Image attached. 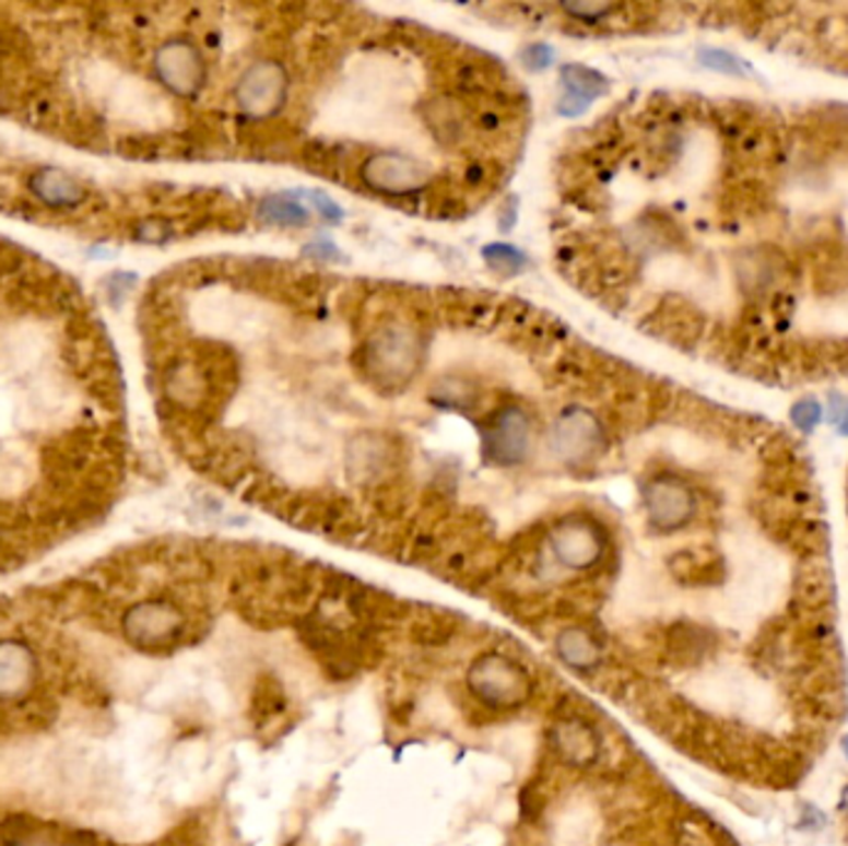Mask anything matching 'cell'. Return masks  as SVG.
I'll list each match as a JSON object with an SVG mask.
<instances>
[{"label":"cell","instance_id":"obj_24","mask_svg":"<svg viewBox=\"0 0 848 846\" xmlns=\"http://www.w3.org/2000/svg\"><path fill=\"white\" fill-rule=\"evenodd\" d=\"M541 812V797L533 787H527L521 792V814L527 816V820H537Z\"/></svg>","mask_w":848,"mask_h":846},{"label":"cell","instance_id":"obj_19","mask_svg":"<svg viewBox=\"0 0 848 846\" xmlns=\"http://www.w3.org/2000/svg\"><path fill=\"white\" fill-rule=\"evenodd\" d=\"M822 420H824V410L814 398L799 400L794 408H791V422H794L801 432H814Z\"/></svg>","mask_w":848,"mask_h":846},{"label":"cell","instance_id":"obj_29","mask_svg":"<svg viewBox=\"0 0 848 846\" xmlns=\"http://www.w3.org/2000/svg\"><path fill=\"white\" fill-rule=\"evenodd\" d=\"M844 752H846V757H848V738H846V742H844Z\"/></svg>","mask_w":848,"mask_h":846},{"label":"cell","instance_id":"obj_15","mask_svg":"<svg viewBox=\"0 0 848 846\" xmlns=\"http://www.w3.org/2000/svg\"><path fill=\"white\" fill-rule=\"evenodd\" d=\"M256 214L261 222L271 224V226H288V228H301L308 226V209L301 207L296 199L291 197H266L258 201Z\"/></svg>","mask_w":848,"mask_h":846},{"label":"cell","instance_id":"obj_12","mask_svg":"<svg viewBox=\"0 0 848 846\" xmlns=\"http://www.w3.org/2000/svg\"><path fill=\"white\" fill-rule=\"evenodd\" d=\"M38 675L33 650L25 643L0 641V697H21L33 688Z\"/></svg>","mask_w":848,"mask_h":846},{"label":"cell","instance_id":"obj_17","mask_svg":"<svg viewBox=\"0 0 848 846\" xmlns=\"http://www.w3.org/2000/svg\"><path fill=\"white\" fill-rule=\"evenodd\" d=\"M482 256L488 263V269L499 275H516L527 269V256L509 244H488L484 246Z\"/></svg>","mask_w":848,"mask_h":846},{"label":"cell","instance_id":"obj_3","mask_svg":"<svg viewBox=\"0 0 848 846\" xmlns=\"http://www.w3.org/2000/svg\"><path fill=\"white\" fill-rule=\"evenodd\" d=\"M234 97L238 109L251 119L279 115L288 97V72L279 60H256L236 82Z\"/></svg>","mask_w":848,"mask_h":846},{"label":"cell","instance_id":"obj_27","mask_svg":"<svg viewBox=\"0 0 848 846\" xmlns=\"http://www.w3.org/2000/svg\"><path fill=\"white\" fill-rule=\"evenodd\" d=\"M586 109H588V103H584V99H578V97L564 95L558 99V113L566 115V117H578V115H584Z\"/></svg>","mask_w":848,"mask_h":846},{"label":"cell","instance_id":"obj_21","mask_svg":"<svg viewBox=\"0 0 848 846\" xmlns=\"http://www.w3.org/2000/svg\"><path fill=\"white\" fill-rule=\"evenodd\" d=\"M521 60H523V68L531 70V72H541L551 68L553 62V48L546 43H531L523 48L521 52Z\"/></svg>","mask_w":848,"mask_h":846},{"label":"cell","instance_id":"obj_6","mask_svg":"<svg viewBox=\"0 0 848 846\" xmlns=\"http://www.w3.org/2000/svg\"><path fill=\"white\" fill-rule=\"evenodd\" d=\"M643 504L658 531H678L693 521L697 500L693 486L675 474H658L643 486Z\"/></svg>","mask_w":848,"mask_h":846},{"label":"cell","instance_id":"obj_28","mask_svg":"<svg viewBox=\"0 0 848 846\" xmlns=\"http://www.w3.org/2000/svg\"><path fill=\"white\" fill-rule=\"evenodd\" d=\"M841 807H844V812L848 814V787L844 789V797H841Z\"/></svg>","mask_w":848,"mask_h":846},{"label":"cell","instance_id":"obj_20","mask_svg":"<svg viewBox=\"0 0 848 846\" xmlns=\"http://www.w3.org/2000/svg\"><path fill=\"white\" fill-rule=\"evenodd\" d=\"M561 8H564V13H568L570 17H576V21H588V23L603 21V17H608V15L615 11V5H611V3H593V0H578V3H564Z\"/></svg>","mask_w":848,"mask_h":846},{"label":"cell","instance_id":"obj_9","mask_svg":"<svg viewBox=\"0 0 848 846\" xmlns=\"http://www.w3.org/2000/svg\"><path fill=\"white\" fill-rule=\"evenodd\" d=\"M361 179L377 195L385 197H408L417 195L429 179L427 167L420 160L404 156L400 152H382L367 156L361 167Z\"/></svg>","mask_w":848,"mask_h":846},{"label":"cell","instance_id":"obj_4","mask_svg":"<svg viewBox=\"0 0 848 846\" xmlns=\"http://www.w3.org/2000/svg\"><path fill=\"white\" fill-rule=\"evenodd\" d=\"M551 447L553 455L568 467L591 465L605 447L601 420L584 408H568L553 425Z\"/></svg>","mask_w":848,"mask_h":846},{"label":"cell","instance_id":"obj_25","mask_svg":"<svg viewBox=\"0 0 848 846\" xmlns=\"http://www.w3.org/2000/svg\"><path fill=\"white\" fill-rule=\"evenodd\" d=\"M167 234H169V228L160 222H144V224H140V228H137L140 242H162V238H167Z\"/></svg>","mask_w":848,"mask_h":846},{"label":"cell","instance_id":"obj_10","mask_svg":"<svg viewBox=\"0 0 848 846\" xmlns=\"http://www.w3.org/2000/svg\"><path fill=\"white\" fill-rule=\"evenodd\" d=\"M184 615L179 609H174L172 603L162 601H146L140 606H132L125 613L122 628L129 643H134L137 648L156 650L174 646L184 633Z\"/></svg>","mask_w":848,"mask_h":846},{"label":"cell","instance_id":"obj_1","mask_svg":"<svg viewBox=\"0 0 848 846\" xmlns=\"http://www.w3.org/2000/svg\"><path fill=\"white\" fill-rule=\"evenodd\" d=\"M422 353V338L410 326H382L365 343V375L385 390H398L420 371Z\"/></svg>","mask_w":848,"mask_h":846},{"label":"cell","instance_id":"obj_5","mask_svg":"<svg viewBox=\"0 0 848 846\" xmlns=\"http://www.w3.org/2000/svg\"><path fill=\"white\" fill-rule=\"evenodd\" d=\"M531 418L519 404H506L494 418H488L482 435V455L486 462L499 467H516L529 457Z\"/></svg>","mask_w":848,"mask_h":846},{"label":"cell","instance_id":"obj_18","mask_svg":"<svg viewBox=\"0 0 848 846\" xmlns=\"http://www.w3.org/2000/svg\"><path fill=\"white\" fill-rule=\"evenodd\" d=\"M699 62L705 68L722 72V75H732V78H744L746 68L742 66L740 58H734L732 52L720 50V48H703L699 50Z\"/></svg>","mask_w":848,"mask_h":846},{"label":"cell","instance_id":"obj_2","mask_svg":"<svg viewBox=\"0 0 848 846\" xmlns=\"http://www.w3.org/2000/svg\"><path fill=\"white\" fill-rule=\"evenodd\" d=\"M467 688L494 710H516L531 697V678L504 653H484L467 670Z\"/></svg>","mask_w":848,"mask_h":846},{"label":"cell","instance_id":"obj_11","mask_svg":"<svg viewBox=\"0 0 848 846\" xmlns=\"http://www.w3.org/2000/svg\"><path fill=\"white\" fill-rule=\"evenodd\" d=\"M551 750L570 767H591L601 757V738L584 717H564L549 732Z\"/></svg>","mask_w":848,"mask_h":846},{"label":"cell","instance_id":"obj_22","mask_svg":"<svg viewBox=\"0 0 848 846\" xmlns=\"http://www.w3.org/2000/svg\"><path fill=\"white\" fill-rule=\"evenodd\" d=\"M303 256H308V259H316V261H340L343 259V254L338 251V246L333 242H326V238H316V242H310L306 248H303Z\"/></svg>","mask_w":848,"mask_h":846},{"label":"cell","instance_id":"obj_23","mask_svg":"<svg viewBox=\"0 0 848 846\" xmlns=\"http://www.w3.org/2000/svg\"><path fill=\"white\" fill-rule=\"evenodd\" d=\"M308 197H310V204L318 209V214L322 219H328L330 224H338L340 219H343V209H340L333 199L320 195V191H308Z\"/></svg>","mask_w":848,"mask_h":846},{"label":"cell","instance_id":"obj_7","mask_svg":"<svg viewBox=\"0 0 848 846\" xmlns=\"http://www.w3.org/2000/svg\"><path fill=\"white\" fill-rule=\"evenodd\" d=\"M551 551L561 566L584 572L603 559V527L591 517H566L551 529Z\"/></svg>","mask_w":848,"mask_h":846},{"label":"cell","instance_id":"obj_26","mask_svg":"<svg viewBox=\"0 0 848 846\" xmlns=\"http://www.w3.org/2000/svg\"><path fill=\"white\" fill-rule=\"evenodd\" d=\"M832 420L838 425V432L848 437V400H841L838 395L832 398Z\"/></svg>","mask_w":848,"mask_h":846},{"label":"cell","instance_id":"obj_14","mask_svg":"<svg viewBox=\"0 0 848 846\" xmlns=\"http://www.w3.org/2000/svg\"><path fill=\"white\" fill-rule=\"evenodd\" d=\"M556 650L568 668L584 670V673L596 670L603 660L601 643L593 638L591 631L580 628V625H568V628L558 633Z\"/></svg>","mask_w":848,"mask_h":846},{"label":"cell","instance_id":"obj_13","mask_svg":"<svg viewBox=\"0 0 848 846\" xmlns=\"http://www.w3.org/2000/svg\"><path fill=\"white\" fill-rule=\"evenodd\" d=\"M33 195L52 209H72L85 201L87 191L82 184L58 167H43L31 179Z\"/></svg>","mask_w":848,"mask_h":846},{"label":"cell","instance_id":"obj_16","mask_svg":"<svg viewBox=\"0 0 848 846\" xmlns=\"http://www.w3.org/2000/svg\"><path fill=\"white\" fill-rule=\"evenodd\" d=\"M561 80H564V85L568 90L566 95L584 99L588 105H591L596 97H601L608 87V82L601 72H596L586 66H564V70H561Z\"/></svg>","mask_w":848,"mask_h":846},{"label":"cell","instance_id":"obj_8","mask_svg":"<svg viewBox=\"0 0 848 846\" xmlns=\"http://www.w3.org/2000/svg\"><path fill=\"white\" fill-rule=\"evenodd\" d=\"M154 72L164 87L179 97H197L207 82V66L199 48L184 38L160 45L154 52Z\"/></svg>","mask_w":848,"mask_h":846}]
</instances>
